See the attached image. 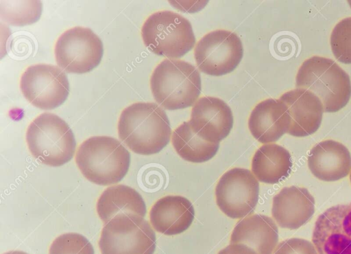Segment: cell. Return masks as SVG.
<instances>
[{
  "instance_id": "26",
  "label": "cell",
  "mask_w": 351,
  "mask_h": 254,
  "mask_svg": "<svg viewBox=\"0 0 351 254\" xmlns=\"http://www.w3.org/2000/svg\"><path fill=\"white\" fill-rule=\"evenodd\" d=\"M274 254H319L311 242L298 238L285 240L276 246Z\"/></svg>"
},
{
  "instance_id": "7",
  "label": "cell",
  "mask_w": 351,
  "mask_h": 254,
  "mask_svg": "<svg viewBox=\"0 0 351 254\" xmlns=\"http://www.w3.org/2000/svg\"><path fill=\"white\" fill-rule=\"evenodd\" d=\"M99 246L101 254H153L156 235L143 217L119 214L104 226Z\"/></svg>"
},
{
  "instance_id": "22",
  "label": "cell",
  "mask_w": 351,
  "mask_h": 254,
  "mask_svg": "<svg viewBox=\"0 0 351 254\" xmlns=\"http://www.w3.org/2000/svg\"><path fill=\"white\" fill-rule=\"evenodd\" d=\"M172 145L184 160L203 163L211 159L217 152L219 143L202 139L192 130L189 122H184L172 134Z\"/></svg>"
},
{
  "instance_id": "3",
  "label": "cell",
  "mask_w": 351,
  "mask_h": 254,
  "mask_svg": "<svg viewBox=\"0 0 351 254\" xmlns=\"http://www.w3.org/2000/svg\"><path fill=\"white\" fill-rule=\"evenodd\" d=\"M75 161L88 181L109 185L119 182L126 175L130 154L119 140L109 136H94L80 144Z\"/></svg>"
},
{
  "instance_id": "24",
  "label": "cell",
  "mask_w": 351,
  "mask_h": 254,
  "mask_svg": "<svg viewBox=\"0 0 351 254\" xmlns=\"http://www.w3.org/2000/svg\"><path fill=\"white\" fill-rule=\"evenodd\" d=\"M330 46L335 58L345 64H351V16L340 21L332 29Z\"/></svg>"
},
{
  "instance_id": "8",
  "label": "cell",
  "mask_w": 351,
  "mask_h": 254,
  "mask_svg": "<svg viewBox=\"0 0 351 254\" xmlns=\"http://www.w3.org/2000/svg\"><path fill=\"white\" fill-rule=\"evenodd\" d=\"M58 65L68 73H85L101 62L103 43L90 29L74 27L62 33L54 49Z\"/></svg>"
},
{
  "instance_id": "27",
  "label": "cell",
  "mask_w": 351,
  "mask_h": 254,
  "mask_svg": "<svg viewBox=\"0 0 351 254\" xmlns=\"http://www.w3.org/2000/svg\"><path fill=\"white\" fill-rule=\"evenodd\" d=\"M218 254H258L253 249L243 244H230Z\"/></svg>"
},
{
  "instance_id": "30",
  "label": "cell",
  "mask_w": 351,
  "mask_h": 254,
  "mask_svg": "<svg viewBox=\"0 0 351 254\" xmlns=\"http://www.w3.org/2000/svg\"><path fill=\"white\" fill-rule=\"evenodd\" d=\"M350 183H351V172L350 173Z\"/></svg>"
},
{
  "instance_id": "6",
  "label": "cell",
  "mask_w": 351,
  "mask_h": 254,
  "mask_svg": "<svg viewBox=\"0 0 351 254\" xmlns=\"http://www.w3.org/2000/svg\"><path fill=\"white\" fill-rule=\"evenodd\" d=\"M141 36L151 51L169 59L183 56L195 43L189 21L169 10L152 14L142 26Z\"/></svg>"
},
{
  "instance_id": "15",
  "label": "cell",
  "mask_w": 351,
  "mask_h": 254,
  "mask_svg": "<svg viewBox=\"0 0 351 254\" xmlns=\"http://www.w3.org/2000/svg\"><path fill=\"white\" fill-rule=\"evenodd\" d=\"M314 211L315 199L305 187H283L273 198L271 214L282 228H300L311 218Z\"/></svg>"
},
{
  "instance_id": "9",
  "label": "cell",
  "mask_w": 351,
  "mask_h": 254,
  "mask_svg": "<svg viewBox=\"0 0 351 254\" xmlns=\"http://www.w3.org/2000/svg\"><path fill=\"white\" fill-rule=\"evenodd\" d=\"M243 55L242 43L234 32L217 30L204 35L196 44L194 58L206 74L220 76L232 72Z\"/></svg>"
},
{
  "instance_id": "11",
  "label": "cell",
  "mask_w": 351,
  "mask_h": 254,
  "mask_svg": "<svg viewBox=\"0 0 351 254\" xmlns=\"http://www.w3.org/2000/svg\"><path fill=\"white\" fill-rule=\"evenodd\" d=\"M259 183L247 169L234 168L220 178L215 189L216 203L231 218H242L252 213L258 200Z\"/></svg>"
},
{
  "instance_id": "28",
  "label": "cell",
  "mask_w": 351,
  "mask_h": 254,
  "mask_svg": "<svg viewBox=\"0 0 351 254\" xmlns=\"http://www.w3.org/2000/svg\"><path fill=\"white\" fill-rule=\"evenodd\" d=\"M3 254H27V253L23 252V251H12L6 252Z\"/></svg>"
},
{
  "instance_id": "10",
  "label": "cell",
  "mask_w": 351,
  "mask_h": 254,
  "mask_svg": "<svg viewBox=\"0 0 351 254\" xmlns=\"http://www.w3.org/2000/svg\"><path fill=\"white\" fill-rule=\"evenodd\" d=\"M25 97L34 106L43 110L60 106L69 93V83L62 69L52 65L29 66L20 80Z\"/></svg>"
},
{
  "instance_id": "2",
  "label": "cell",
  "mask_w": 351,
  "mask_h": 254,
  "mask_svg": "<svg viewBox=\"0 0 351 254\" xmlns=\"http://www.w3.org/2000/svg\"><path fill=\"white\" fill-rule=\"evenodd\" d=\"M201 87V76L197 69L179 59L163 60L150 78V88L156 102L170 111L193 106Z\"/></svg>"
},
{
  "instance_id": "21",
  "label": "cell",
  "mask_w": 351,
  "mask_h": 254,
  "mask_svg": "<svg viewBox=\"0 0 351 254\" xmlns=\"http://www.w3.org/2000/svg\"><path fill=\"white\" fill-rule=\"evenodd\" d=\"M292 167L289 152L276 143H267L255 152L252 172L261 182L275 184L287 178Z\"/></svg>"
},
{
  "instance_id": "13",
  "label": "cell",
  "mask_w": 351,
  "mask_h": 254,
  "mask_svg": "<svg viewBox=\"0 0 351 254\" xmlns=\"http://www.w3.org/2000/svg\"><path fill=\"white\" fill-rule=\"evenodd\" d=\"M233 121L232 111L223 100L205 96L193 106L189 122L193 131L202 139L219 143L229 135Z\"/></svg>"
},
{
  "instance_id": "29",
  "label": "cell",
  "mask_w": 351,
  "mask_h": 254,
  "mask_svg": "<svg viewBox=\"0 0 351 254\" xmlns=\"http://www.w3.org/2000/svg\"><path fill=\"white\" fill-rule=\"evenodd\" d=\"M348 3H349V5H350L351 7V1H348Z\"/></svg>"
},
{
  "instance_id": "19",
  "label": "cell",
  "mask_w": 351,
  "mask_h": 254,
  "mask_svg": "<svg viewBox=\"0 0 351 254\" xmlns=\"http://www.w3.org/2000/svg\"><path fill=\"white\" fill-rule=\"evenodd\" d=\"M278 241V229L270 217L254 214L243 218L235 225L230 244H243L258 254H272Z\"/></svg>"
},
{
  "instance_id": "23",
  "label": "cell",
  "mask_w": 351,
  "mask_h": 254,
  "mask_svg": "<svg viewBox=\"0 0 351 254\" xmlns=\"http://www.w3.org/2000/svg\"><path fill=\"white\" fill-rule=\"evenodd\" d=\"M40 1H1L0 16L4 22L17 26L36 22L41 15Z\"/></svg>"
},
{
  "instance_id": "1",
  "label": "cell",
  "mask_w": 351,
  "mask_h": 254,
  "mask_svg": "<svg viewBox=\"0 0 351 254\" xmlns=\"http://www.w3.org/2000/svg\"><path fill=\"white\" fill-rule=\"evenodd\" d=\"M121 141L134 152L151 155L169 142L171 130L165 111L154 102H136L126 107L118 122Z\"/></svg>"
},
{
  "instance_id": "4",
  "label": "cell",
  "mask_w": 351,
  "mask_h": 254,
  "mask_svg": "<svg viewBox=\"0 0 351 254\" xmlns=\"http://www.w3.org/2000/svg\"><path fill=\"white\" fill-rule=\"evenodd\" d=\"M295 86L317 96L326 113L339 111L351 97L348 74L334 60L323 56H314L303 62L296 75Z\"/></svg>"
},
{
  "instance_id": "14",
  "label": "cell",
  "mask_w": 351,
  "mask_h": 254,
  "mask_svg": "<svg viewBox=\"0 0 351 254\" xmlns=\"http://www.w3.org/2000/svg\"><path fill=\"white\" fill-rule=\"evenodd\" d=\"M287 106L291 123L287 133L294 137H306L319 128L324 112L319 98L304 89H295L279 98Z\"/></svg>"
},
{
  "instance_id": "18",
  "label": "cell",
  "mask_w": 351,
  "mask_h": 254,
  "mask_svg": "<svg viewBox=\"0 0 351 254\" xmlns=\"http://www.w3.org/2000/svg\"><path fill=\"white\" fill-rule=\"evenodd\" d=\"M195 210L191 201L181 196H167L152 206L149 219L153 228L167 235L180 234L193 222Z\"/></svg>"
},
{
  "instance_id": "20",
  "label": "cell",
  "mask_w": 351,
  "mask_h": 254,
  "mask_svg": "<svg viewBox=\"0 0 351 254\" xmlns=\"http://www.w3.org/2000/svg\"><path fill=\"white\" fill-rule=\"evenodd\" d=\"M97 211L106 224L119 214H134L143 217L146 206L137 191L125 185L108 187L101 194L97 203Z\"/></svg>"
},
{
  "instance_id": "12",
  "label": "cell",
  "mask_w": 351,
  "mask_h": 254,
  "mask_svg": "<svg viewBox=\"0 0 351 254\" xmlns=\"http://www.w3.org/2000/svg\"><path fill=\"white\" fill-rule=\"evenodd\" d=\"M312 241L319 254H351V203L332 206L319 215Z\"/></svg>"
},
{
  "instance_id": "25",
  "label": "cell",
  "mask_w": 351,
  "mask_h": 254,
  "mask_svg": "<svg viewBox=\"0 0 351 254\" xmlns=\"http://www.w3.org/2000/svg\"><path fill=\"white\" fill-rule=\"evenodd\" d=\"M49 254H95L86 238L77 233H66L56 238L49 248Z\"/></svg>"
},
{
  "instance_id": "16",
  "label": "cell",
  "mask_w": 351,
  "mask_h": 254,
  "mask_svg": "<svg viewBox=\"0 0 351 254\" xmlns=\"http://www.w3.org/2000/svg\"><path fill=\"white\" fill-rule=\"evenodd\" d=\"M291 123L287 105L280 99L259 102L252 110L248 127L252 136L262 143L276 141L288 132Z\"/></svg>"
},
{
  "instance_id": "17",
  "label": "cell",
  "mask_w": 351,
  "mask_h": 254,
  "mask_svg": "<svg viewBox=\"0 0 351 254\" xmlns=\"http://www.w3.org/2000/svg\"><path fill=\"white\" fill-rule=\"evenodd\" d=\"M307 161L311 173L324 181H338L351 171V154L348 149L332 139L320 141L313 147Z\"/></svg>"
},
{
  "instance_id": "5",
  "label": "cell",
  "mask_w": 351,
  "mask_h": 254,
  "mask_svg": "<svg viewBox=\"0 0 351 254\" xmlns=\"http://www.w3.org/2000/svg\"><path fill=\"white\" fill-rule=\"evenodd\" d=\"M26 141L32 154L42 163L59 167L73 157L75 140L64 120L50 113H44L29 125Z\"/></svg>"
}]
</instances>
